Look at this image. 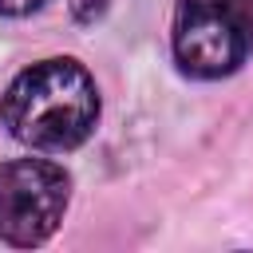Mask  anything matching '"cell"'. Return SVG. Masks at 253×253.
<instances>
[{
  "label": "cell",
  "mask_w": 253,
  "mask_h": 253,
  "mask_svg": "<svg viewBox=\"0 0 253 253\" xmlns=\"http://www.w3.org/2000/svg\"><path fill=\"white\" fill-rule=\"evenodd\" d=\"M107 4H111V0H71V16H75L79 24H95V20L107 12Z\"/></svg>",
  "instance_id": "obj_4"
},
{
  "label": "cell",
  "mask_w": 253,
  "mask_h": 253,
  "mask_svg": "<svg viewBox=\"0 0 253 253\" xmlns=\"http://www.w3.org/2000/svg\"><path fill=\"white\" fill-rule=\"evenodd\" d=\"M71 178L47 158H16L0 166V241L40 245L47 241L67 210Z\"/></svg>",
  "instance_id": "obj_3"
},
{
  "label": "cell",
  "mask_w": 253,
  "mask_h": 253,
  "mask_svg": "<svg viewBox=\"0 0 253 253\" xmlns=\"http://www.w3.org/2000/svg\"><path fill=\"white\" fill-rule=\"evenodd\" d=\"M4 126L32 150H71L99 123V91L83 63L43 59L12 79L0 107Z\"/></svg>",
  "instance_id": "obj_1"
},
{
  "label": "cell",
  "mask_w": 253,
  "mask_h": 253,
  "mask_svg": "<svg viewBox=\"0 0 253 253\" xmlns=\"http://www.w3.org/2000/svg\"><path fill=\"white\" fill-rule=\"evenodd\" d=\"M253 47V0H178L174 59L194 79H221Z\"/></svg>",
  "instance_id": "obj_2"
},
{
  "label": "cell",
  "mask_w": 253,
  "mask_h": 253,
  "mask_svg": "<svg viewBox=\"0 0 253 253\" xmlns=\"http://www.w3.org/2000/svg\"><path fill=\"white\" fill-rule=\"evenodd\" d=\"M43 0H0V16H28L36 12Z\"/></svg>",
  "instance_id": "obj_5"
}]
</instances>
